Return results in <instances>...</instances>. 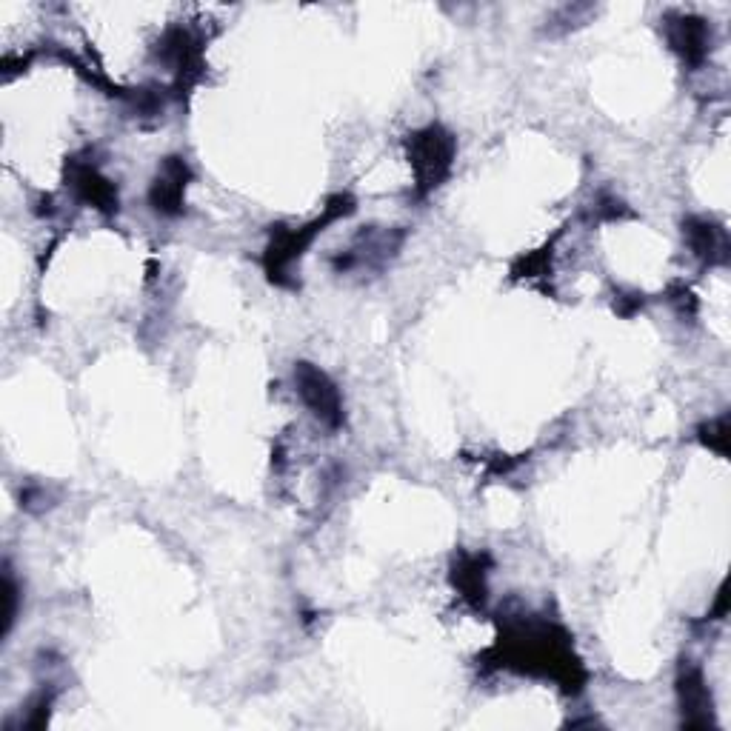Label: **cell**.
<instances>
[{
  "label": "cell",
  "instance_id": "8992f818",
  "mask_svg": "<svg viewBox=\"0 0 731 731\" xmlns=\"http://www.w3.org/2000/svg\"><path fill=\"white\" fill-rule=\"evenodd\" d=\"M686 235H689V243H692L694 255L703 257V260H717V257L726 255V238L720 235V229L709 223V220H697L692 218L686 223Z\"/></svg>",
  "mask_w": 731,
  "mask_h": 731
},
{
  "label": "cell",
  "instance_id": "5b68a950",
  "mask_svg": "<svg viewBox=\"0 0 731 731\" xmlns=\"http://www.w3.org/2000/svg\"><path fill=\"white\" fill-rule=\"evenodd\" d=\"M669 38H672L674 49L689 60V63H700L703 55H706V26L700 20H677L672 29H669Z\"/></svg>",
  "mask_w": 731,
  "mask_h": 731
},
{
  "label": "cell",
  "instance_id": "6da1fadb",
  "mask_svg": "<svg viewBox=\"0 0 731 731\" xmlns=\"http://www.w3.org/2000/svg\"><path fill=\"white\" fill-rule=\"evenodd\" d=\"M455 158V140L449 138L440 126H432L412 138V163H415L420 192H429L440 186V180L449 175Z\"/></svg>",
  "mask_w": 731,
  "mask_h": 731
},
{
  "label": "cell",
  "instance_id": "277c9868",
  "mask_svg": "<svg viewBox=\"0 0 731 731\" xmlns=\"http://www.w3.org/2000/svg\"><path fill=\"white\" fill-rule=\"evenodd\" d=\"M186 178H189V169L186 163L178 158L166 160L163 166V175L152 189V203L155 209L163 215H175L180 212V203H183V189H186Z\"/></svg>",
  "mask_w": 731,
  "mask_h": 731
},
{
  "label": "cell",
  "instance_id": "52a82bcc",
  "mask_svg": "<svg viewBox=\"0 0 731 731\" xmlns=\"http://www.w3.org/2000/svg\"><path fill=\"white\" fill-rule=\"evenodd\" d=\"M75 186H78L83 198L92 200V203H98V206H103V209H112V206L118 203L112 183L100 178L95 169H83L78 178H75Z\"/></svg>",
  "mask_w": 731,
  "mask_h": 731
},
{
  "label": "cell",
  "instance_id": "30bf717a",
  "mask_svg": "<svg viewBox=\"0 0 731 731\" xmlns=\"http://www.w3.org/2000/svg\"><path fill=\"white\" fill-rule=\"evenodd\" d=\"M15 612H18V589H15V580L6 574V583H3V634L12 629Z\"/></svg>",
  "mask_w": 731,
  "mask_h": 731
},
{
  "label": "cell",
  "instance_id": "3957f363",
  "mask_svg": "<svg viewBox=\"0 0 731 731\" xmlns=\"http://www.w3.org/2000/svg\"><path fill=\"white\" fill-rule=\"evenodd\" d=\"M677 697L683 706V723L689 729H706L712 726V697L706 689L703 672L686 663L677 674Z\"/></svg>",
  "mask_w": 731,
  "mask_h": 731
},
{
  "label": "cell",
  "instance_id": "9c48e42d",
  "mask_svg": "<svg viewBox=\"0 0 731 731\" xmlns=\"http://www.w3.org/2000/svg\"><path fill=\"white\" fill-rule=\"evenodd\" d=\"M703 432V443L717 452V455H729V420L726 417H720V420H714L709 426H703L700 429Z\"/></svg>",
  "mask_w": 731,
  "mask_h": 731
},
{
  "label": "cell",
  "instance_id": "ba28073f",
  "mask_svg": "<svg viewBox=\"0 0 731 731\" xmlns=\"http://www.w3.org/2000/svg\"><path fill=\"white\" fill-rule=\"evenodd\" d=\"M483 557H463V563L455 566V583L460 592L472 600H483L486 597V586H483Z\"/></svg>",
  "mask_w": 731,
  "mask_h": 731
},
{
  "label": "cell",
  "instance_id": "7a4b0ae2",
  "mask_svg": "<svg viewBox=\"0 0 731 731\" xmlns=\"http://www.w3.org/2000/svg\"><path fill=\"white\" fill-rule=\"evenodd\" d=\"M295 380L297 389H300V397L306 400V406H309L323 423L340 426V420H343V406H340V395H337L335 383L323 375L317 366H312V363H300L295 372Z\"/></svg>",
  "mask_w": 731,
  "mask_h": 731
}]
</instances>
